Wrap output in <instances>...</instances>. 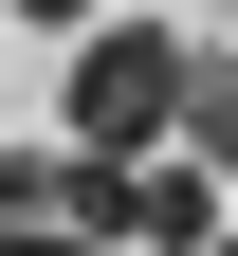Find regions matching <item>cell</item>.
<instances>
[{"mask_svg":"<svg viewBox=\"0 0 238 256\" xmlns=\"http://www.w3.org/2000/svg\"><path fill=\"white\" fill-rule=\"evenodd\" d=\"M0 256H110V238H0Z\"/></svg>","mask_w":238,"mask_h":256,"instance_id":"cell-4","label":"cell"},{"mask_svg":"<svg viewBox=\"0 0 238 256\" xmlns=\"http://www.w3.org/2000/svg\"><path fill=\"white\" fill-rule=\"evenodd\" d=\"M183 74H201L183 37H147V18H92V37H74V146H92V165H147L165 128H183Z\"/></svg>","mask_w":238,"mask_h":256,"instance_id":"cell-1","label":"cell"},{"mask_svg":"<svg viewBox=\"0 0 238 256\" xmlns=\"http://www.w3.org/2000/svg\"><path fill=\"white\" fill-rule=\"evenodd\" d=\"M110 0H0V37H92Z\"/></svg>","mask_w":238,"mask_h":256,"instance_id":"cell-3","label":"cell"},{"mask_svg":"<svg viewBox=\"0 0 238 256\" xmlns=\"http://www.w3.org/2000/svg\"><path fill=\"white\" fill-rule=\"evenodd\" d=\"M201 256H238V238H201Z\"/></svg>","mask_w":238,"mask_h":256,"instance_id":"cell-5","label":"cell"},{"mask_svg":"<svg viewBox=\"0 0 238 256\" xmlns=\"http://www.w3.org/2000/svg\"><path fill=\"white\" fill-rule=\"evenodd\" d=\"M110 256H201L220 238V183L183 165V146H147V165H110V220H92Z\"/></svg>","mask_w":238,"mask_h":256,"instance_id":"cell-2","label":"cell"}]
</instances>
